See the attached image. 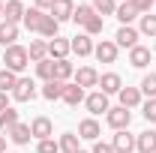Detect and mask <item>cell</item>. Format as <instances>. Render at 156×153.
Segmentation results:
<instances>
[{"mask_svg": "<svg viewBox=\"0 0 156 153\" xmlns=\"http://www.w3.org/2000/svg\"><path fill=\"white\" fill-rule=\"evenodd\" d=\"M99 135H102V126H99L96 117H84V120L78 123V138H84V141H99Z\"/></svg>", "mask_w": 156, "mask_h": 153, "instance_id": "obj_11", "label": "cell"}, {"mask_svg": "<svg viewBox=\"0 0 156 153\" xmlns=\"http://www.w3.org/2000/svg\"><path fill=\"white\" fill-rule=\"evenodd\" d=\"M90 6L96 9V15H102V18H105V15H114V12H117V3H114V0H93Z\"/></svg>", "mask_w": 156, "mask_h": 153, "instance_id": "obj_36", "label": "cell"}, {"mask_svg": "<svg viewBox=\"0 0 156 153\" xmlns=\"http://www.w3.org/2000/svg\"><path fill=\"white\" fill-rule=\"evenodd\" d=\"M90 153H114V147L105 144V141H93V150H90Z\"/></svg>", "mask_w": 156, "mask_h": 153, "instance_id": "obj_40", "label": "cell"}, {"mask_svg": "<svg viewBox=\"0 0 156 153\" xmlns=\"http://www.w3.org/2000/svg\"><path fill=\"white\" fill-rule=\"evenodd\" d=\"M36 81L33 78H18V84H15V90H12V99L15 102H33L36 99Z\"/></svg>", "mask_w": 156, "mask_h": 153, "instance_id": "obj_5", "label": "cell"}, {"mask_svg": "<svg viewBox=\"0 0 156 153\" xmlns=\"http://www.w3.org/2000/svg\"><path fill=\"white\" fill-rule=\"evenodd\" d=\"M129 63H132V69H147L150 66V48L141 45V42L135 48H129Z\"/></svg>", "mask_w": 156, "mask_h": 153, "instance_id": "obj_16", "label": "cell"}, {"mask_svg": "<svg viewBox=\"0 0 156 153\" xmlns=\"http://www.w3.org/2000/svg\"><path fill=\"white\" fill-rule=\"evenodd\" d=\"M18 78L15 72H9V69H0V93H12L15 90V84H18Z\"/></svg>", "mask_w": 156, "mask_h": 153, "instance_id": "obj_33", "label": "cell"}, {"mask_svg": "<svg viewBox=\"0 0 156 153\" xmlns=\"http://www.w3.org/2000/svg\"><path fill=\"white\" fill-rule=\"evenodd\" d=\"M18 42V24H9V21H0V45L9 48Z\"/></svg>", "mask_w": 156, "mask_h": 153, "instance_id": "obj_21", "label": "cell"}, {"mask_svg": "<svg viewBox=\"0 0 156 153\" xmlns=\"http://www.w3.org/2000/svg\"><path fill=\"white\" fill-rule=\"evenodd\" d=\"M54 78L60 84H69V78H75V66L69 60H54Z\"/></svg>", "mask_w": 156, "mask_h": 153, "instance_id": "obj_25", "label": "cell"}, {"mask_svg": "<svg viewBox=\"0 0 156 153\" xmlns=\"http://www.w3.org/2000/svg\"><path fill=\"white\" fill-rule=\"evenodd\" d=\"M39 36L42 39H54V36H60V24L54 21V15H42V24H39Z\"/></svg>", "mask_w": 156, "mask_h": 153, "instance_id": "obj_23", "label": "cell"}, {"mask_svg": "<svg viewBox=\"0 0 156 153\" xmlns=\"http://www.w3.org/2000/svg\"><path fill=\"white\" fill-rule=\"evenodd\" d=\"M30 135L36 138V141H45V138H54V123L48 120L45 114H39L30 120Z\"/></svg>", "mask_w": 156, "mask_h": 153, "instance_id": "obj_6", "label": "cell"}, {"mask_svg": "<svg viewBox=\"0 0 156 153\" xmlns=\"http://www.w3.org/2000/svg\"><path fill=\"white\" fill-rule=\"evenodd\" d=\"M84 108L90 111V117H99V114H108L111 102H108V96L102 93V90H93V93L84 96Z\"/></svg>", "mask_w": 156, "mask_h": 153, "instance_id": "obj_3", "label": "cell"}, {"mask_svg": "<svg viewBox=\"0 0 156 153\" xmlns=\"http://www.w3.org/2000/svg\"><path fill=\"white\" fill-rule=\"evenodd\" d=\"M135 153H156V129H144L135 135Z\"/></svg>", "mask_w": 156, "mask_h": 153, "instance_id": "obj_17", "label": "cell"}, {"mask_svg": "<svg viewBox=\"0 0 156 153\" xmlns=\"http://www.w3.org/2000/svg\"><path fill=\"white\" fill-rule=\"evenodd\" d=\"M138 33H141V36H150V39H156V12L138 15Z\"/></svg>", "mask_w": 156, "mask_h": 153, "instance_id": "obj_26", "label": "cell"}, {"mask_svg": "<svg viewBox=\"0 0 156 153\" xmlns=\"http://www.w3.org/2000/svg\"><path fill=\"white\" fill-rule=\"evenodd\" d=\"M114 3H129V0H114Z\"/></svg>", "mask_w": 156, "mask_h": 153, "instance_id": "obj_45", "label": "cell"}, {"mask_svg": "<svg viewBox=\"0 0 156 153\" xmlns=\"http://www.w3.org/2000/svg\"><path fill=\"white\" fill-rule=\"evenodd\" d=\"M72 81H75L78 87H84V90H87V87H99V72L93 66H78Z\"/></svg>", "mask_w": 156, "mask_h": 153, "instance_id": "obj_13", "label": "cell"}, {"mask_svg": "<svg viewBox=\"0 0 156 153\" xmlns=\"http://www.w3.org/2000/svg\"><path fill=\"white\" fill-rule=\"evenodd\" d=\"M84 96H87V93H84V87H78L75 81H69V84H63V96H60V99H63L69 108H78V105L84 102Z\"/></svg>", "mask_w": 156, "mask_h": 153, "instance_id": "obj_14", "label": "cell"}, {"mask_svg": "<svg viewBox=\"0 0 156 153\" xmlns=\"http://www.w3.org/2000/svg\"><path fill=\"white\" fill-rule=\"evenodd\" d=\"M9 108V99H6V93H0V111H6Z\"/></svg>", "mask_w": 156, "mask_h": 153, "instance_id": "obj_42", "label": "cell"}, {"mask_svg": "<svg viewBox=\"0 0 156 153\" xmlns=\"http://www.w3.org/2000/svg\"><path fill=\"white\" fill-rule=\"evenodd\" d=\"M99 90L105 96H117L123 90V78L117 75V72H102V75H99Z\"/></svg>", "mask_w": 156, "mask_h": 153, "instance_id": "obj_9", "label": "cell"}, {"mask_svg": "<svg viewBox=\"0 0 156 153\" xmlns=\"http://www.w3.org/2000/svg\"><path fill=\"white\" fill-rule=\"evenodd\" d=\"M69 54H72L69 39H63V36L48 39V57H51V60H69Z\"/></svg>", "mask_w": 156, "mask_h": 153, "instance_id": "obj_8", "label": "cell"}, {"mask_svg": "<svg viewBox=\"0 0 156 153\" xmlns=\"http://www.w3.org/2000/svg\"><path fill=\"white\" fill-rule=\"evenodd\" d=\"M78 153H90V150H78Z\"/></svg>", "mask_w": 156, "mask_h": 153, "instance_id": "obj_46", "label": "cell"}, {"mask_svg": "<svg viewBox=\"0 0 156 153\" xmlns=\"http://www.w3.org/2000/svg\"><path fill=\"white\" fill-rule=\"evenodd\" d=\"M129 3H132V6L138 9V15H147V12H150V9L156 6V0H129Z\"/></svg>", "mask_w": 156, "mask_h": 153, "instance_id": "obj_39", "label": "cell"}, {"mask_svg": "<svg viewBox=\"0 0 156 153\" xmlns=\"http://www.w3.org/2000/svg\"><path fill=\"white\" fill-rule=\"evenodd\" d=\"M138 39H141V33H138V27H132V24H126V27H117V33H114L117 48H135Z\"/></svg>", "mask_w": 156, "mask_h": 153, "instance_id": "obj_7", "label": "cell"}, {"mask_svg": "<svg viewBox=\"0 0 156 153\" xmlns=\"http://www.w3.org/2000/svg\"><path fill=\"white\" fill-rule=\"evenodd\" d=\"M27 66H30V54H27V48H24V45L15 42V45L3 48V69H9V72L21 75Z\"/></svg>", "mask_w": 156, "mask_h": 153, "instance_id": "obj_1", "label": "cell"}, {"mask_svg": "<svg viewBox=\"0 0 156 153\" xmlns=\"http://www.w3.org/2000/svg\"><path fill=\"white\" fill-rule=\"evenodd\" d=\"M36 78H42V81H51L54 78V60L51 57H45V60L36 63Z\"/></svg>", "mask_w": 156, "mask_h": 153, "instance_id": "obj_34", "label": "cell"}, {"mask_svg": "<svg viewBox=\"0 0 156 153\" xmlns=\"http://www.w3.org/2000/svg\"><path fill=\"white\" fill-rule=\"evenodd\" d=\"M93 15H96V9H93L90 3H81V6H75V12H72V21L84 27V24H87V21L93 18Z\"/></svg>", "mask_w": 156, "mask_h": 153, "instance_id": "obj_30", "label": "cell"}, {"mask_svg": "<svg viewBox=\"0 0 156 153\" xmlns=\"http://www.w3.org/2000/svg\"><path fill=\"white\" fill-rule=\"evenodd\" d=\"M111 147H114V153H135V135L129 129H120L111 138Z\"/></svg>", "mask_w": 156, "mask_h": 153, "instance_id": "obj_10", "label": "cell"}, {"mask_svg": "<svg viewBox=\"0 0 156 153\" xmlns=\"http://www.w3.org/2000/svg\"><path fill=\"white\" fill-rule=\"evenodd\" d=\"M42 15H45V12H39L36 6H33V9H27V12H24V21H21V24H24V27H27L30 33H39V24H42Z\"/></svg>", "mask_w": 156, "mask_h": 153, "instance_id": "obj_29", "label": "cell"}, {"mask_svg": "<svg viewBox=\"0 0 156 153\" xmlns=\"http://www.w3.org/2000/svg\"><path fill=\"white\" fill-rule=\"evenodd\" d=\"M0 21H3V0H0Z\"/></svg>", "mask_w": 156, "mask_h": 153, "instance_id": "obj_44", "label": "cell"}, {"mask_svg": "<svg viewBox=\"0 0 156 153\" xmlns=\"http://www.w3.org/2000/svg\"><path fill=\"white\" fill-rule=\"evenodd\" d=\"M6 138L12 141V144H18V147H24V144H30V123H15L9 132H6Z\"/></svg>", "mask_w": 156, "mask_h": 153, "instance_id": "obj_20", "label": "cell"}, {"mask_svg": "<svg viewBox=\"0 0 156 153\" xmlns=\"http://www.w3.org/2000/svg\"><path fill=\"white\" fill-rule=\"evenodd\" d=\"M141 114L147 123H156V99H147V102H141Z\"/></svg>", "mask_w": 156, "mask_h": 153, "instance_id": "obj_37", "label": "cell"}, {"mask_svg": "<svg viewBox=\"0 0 156 153\" xmlns=\"http://www.w3.org/2000/svg\"><path fill=\"white\" fill-rule=\"evenodd\" d=\"M24 0H6L3 3V21H9V24H21L24 21Z\"/></svg>", "mask_w": 156, "mask_h": 153, "instance_id": "obj_12", "label": "cell"}, {"mask_svg": "<svg viewBox=\"0 0 156 153\" xmlns=\"http://www.w3.org/2000/svg\"><path fill=\"white\" fill-rule=\"evenodd\" d=\"M36 153H60V147L54 138H45V141H36Z\"/></svg>", "mask_w": 156, "mask_h": 153, "instance_id": "obj_38", "label": "cell"}, {"mask_svg": "<svg viewBox=\"0 0 156 153\" xmlns=\"http://www.w3.org/2000/svg\"><path fill=\"white\" fill-rule=\"evenodd\" d=\"M102 30H105V18H102V15H93V18L84 24V33H87L90 39H93V36H99Z\"/></svg>", "mask_w": 156, "mask_h": 153, "instance_id": "obj_35", "label": "cell"}, {"mask_svg": "<svg viewBox=\"0 0 156 153\" xmlns=\"http://www.w3.org/2000/svg\"><path fill=\"white\" fill-rule=\"evenodd\" d=\"M27 54H30V63L45 60V57H48V39H30V48H27Z\"/></svg>", "mask_w": 156, "mask_h": 153, "instance_id": "obj_24", "label": "cell"}, {"mask_svg": "<svg viewBox=\"0 0 156 153\" xmlns=\"http://www.w3.org/2000/svg\"><path fill=\"white\" fill-rule=\"evenodd\" d=\"M36 9L39 12H51L54 9V0H36Z\"/></svg>", "mask_w": 156, "mask_h": 153, "instance_id": "obj_41", "label": "cell"}, {"mask_svg": "<svg viewBox=\"0 0 156 153\" xmlns=\"http://www.w3.org/2000/svg\"><path fill=\"white\" fill-rule=\"evenodd\" d=\"M69 45H72V54H78V57H90L93 54V39L87 36V33H78V36H72L69 39Z\"/></svg>", "mask_w": 156, "mask_h": 153, "instance_id": "obj_15", "label": "cell"}, {"mask_svg": "<svg viewBox=\"0 0 156 153\" xmlns=\"http://www.w3.org/2000/svg\"><path fill=\"white\" fill-rule=\"evenodd\" d=\"M114 18L120 21V27H126V24H132V21L138 18V9L132 6V3H117V12Z\"/></svg>", "mask_w": 156, "mask_h": 153, "instance_id": "obj_22", "label": "cell"}, {"mask_svg": "<svg viewBox=\"0 0 156 153\" xmlns=\"http://www.w3.org/2000/svg\"><path fill=\"white\" fill-rule=\"evenodd\" d=\"M15 123H21V120H18V111H15L12 105H9L6 111H0V132H9Z\"/></svg>", "mask_w": 156, "mask_h": 153, "instance_id": "obj_31", "label": "cell"}, {"mask_svg": "<svg viewBox=\"0 0 156 153\" xmlns=\"http://www.w3.org/2000/svg\"><path fill=\"white\" fill-rule=\"evenodd\" d=\"M117 99H120V105H123V108H129V111H132V108H138V105L144 102V96H141V90H138V87H123V90L117 93Z\"/></svg>", "mask_w": 156, "mask_h": 153, "instance_id": "obj_19", "label": "cell"}, {"mask_svg": "<svg viewBox=\"0 0 156 153\" xmlns=\"http://www.w3.org/2000/svg\"><path fill=\"white\" fill-rule=\"evenodd\" d=\"M78 141H81L78 132H63V135L57 138V147H60V153H78V150H81V147H78Z\"/></svg>", "mask_w": 156, "mask_h": 153, "instance_id": "obj_27", "label": "cell"}, {"mask_svg": "<svg viewBox=\"0 0 156 153\" xmlns=\"http://www.w3.org/2000/svg\"><path fill=\"white\" fill-rule=\"evenodd\" d=\"M153 51H156V42H153Z\"/></svg>", "mask_w": 156, "mask_h": 153, "instance_id": "obj_47", "label": "cell"}, {"mask_svg": "<svg viewBox=\"0 0 156 153\" xmlns=\"http://www.w3.org/2000/svg\"><path fill=\"white\" fill-rule=\"evenodd\" d=\"M138 90H141V96H147V99H156V72H147V75L141 78Z\"/></svg>", "mask_w": 156, "mask_h": 153, "instance_id": "obj_32", "label": "cell"}, {"mask_svg": "<svg viewBox=\"0 0 156 153\" xmlns=\"http://www.w3.org/2000/svg\"><path fill=\"white\" fill-rule=\"evenodd\" d=\"M72 12H75V3L72 0H54V9L48 15H54V21L63 24V21H72Z\"/></svg>", "mask_w": 156, "mask_h": 153, "instance_id": "obj_18", "label": "cell"}, {"mask_svg": "<svg viewBox=\"0 0 156 153\" xmlns=\"http://www.w3.org/2000/svg\"><path fill=\"white\" fill-rule=\"evenodd\" d=\"M39 93H42V99H48V102H57L60 96H63V84H60L57 78H51V81H45V87Z\"/></svg>", "mask_w": 156, "mask_h": 153, "instance_id": "obj_28", "label": "cell"}, {"mask_svg": "<svg viewBox=\"0 0 156 153\" xmlns=\"http://www.w3.org/2000/svg\"><path fill=\"white\" fill-rule=\"evenodd\" d=\"M117 54H120V48H117L114 39H102V42H96V48H93V57L99 63H117Z\"/></svg>", "mask_w": 156, "mask_h": 153, "instance_id": "obj_4", "label": "cell"}, {"mask_svg": "<svg viewBox=\"0 0 156 153\" xmlns=\"http://www.w3.org/2000/svg\"><path fill=\"white\" fill-rule=\"evenodd\" d=\"M0 153H9V150H6V135H3V132H0Z\"/></svg>", "mask_w": 156, "mask_h": 153, "instance_id": "obj_43", "label": "cell"}, {"mask_svg": "<svg viewBox=\"0 0 156 153\" xmlns=\"http://www.w3.org/2000/svg\"><path fill=\"white\" fill-rule=\"evenodd\" d=\"M105 123H108L114 132H120V129H129V123H132V111H129V108H123V105H114V108H108Z\"/></svg>", "mask_w": 156, "mask_h": 153, "instance_id": "obj_2", "label": "cell"}]
</instances>
